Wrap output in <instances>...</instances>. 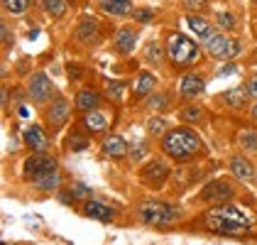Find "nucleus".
<instances>
[{"label": "nucleus", "instance_id": "ddd939ff", "mask_svg": "<svg viewBox=\"0 0 257 245\" xmlns=\"http://www.w3.org/2000/svg\"><path fill=\"white\" fill-rule=\"evenodd\" d=\"M103 152H105L108 157H122V155H127L125 138H122V135H110V138L103 143Z\"/></svg>", "mask_w": 257, "mask_h": 245}, {"label": "nucleus", "instance_id": "72a5a7b5", "mask_svg": "<svg viewBox=\"0 0 257 245\" xmlns=\"http://www.w3.org/2000/svg\"><path fill=\"white\" fill-rule=\"evenodd\" d=\"M184 5L191 8V10H203L206 8V0H184Z\"/></svg>", "mask_w": 257, "mask_h": 245}, {"label": "nucleus", "instance_id": "f8f14e48", "mask_svg": "<svg viewBox=\"0 0 257 245\" xmlns=\"http://www.w3.org/2000/svg\"><path fill=\"white\" fill-rule=\"evenodd\" d=\"M25 143L27 147L32 150V152H42L44 147H47V138H44V130H42L40 125H32L27 133H25Z\"/></svg>", "mask_w": 257, "mask_h": 245}, {"label": "nucleus", "instance_id": "cd10ccee", "mask_svg": "<svg viewBox=\"0 0 257 245\" xmlns=\"http://www.w3.org/2000/svg\"><path fill=\"white\" fill-rule=\"evenodd\" d=\"M216 20H218V25H220L223 30H233V27H235V18H233L230 13H218Z\"/></svg>", "mask_w": 257, "mask_h": 245}, {"label": "nucleus", "instance_id": "b1692460", "mask_svg": "<svg viewBox=\"0 0 257 245\" xmlns=\"http://www.w3.org/2000/svg\"><path fill=\"white\" fill-rule=\"evenodd\" d=\"M44 8H47V13L52 18H64V13H66V3L64 0H44Z\"/></svg>", "mask_w": 257, "mask_h": 245}, {"label": "nucleus", "instance_id": "e433bc0d", "mask_svg": "<svg viewBox=\"0 0 257 245\" xmlns=\"http://www.w3.org/2000/svg\"><path fill=\"white\" fill-rule=\"evenodd\" d=\"M142 152H145V145H140L138 150H135V155H133V157H135V160H140V157H142Z\"/></svg>", "mask_w": 257, "mask_h": 245}, {"label": "nucleus", "instance_id": "c85d7f7f", "mask_svg": "<svg viewBox=\"0 0 257 245\" xmlns=\"http://www.w3.org/2000/svg\"><path fill=\"white\" fill-rule=\"evenodd\" d=\"M181 118H184V120L198 122L201 120V108H184V110H181Z\"/></svg>", "mask_w": 257, "mask_h": 245}, {"label": "nucleus", "instance_id": "473e14b6", "mask_svg": "<svg viewBox=\"0 0 257 245\" xmlns=\"http://www.w3.org/2000/svg\"><path fill=\"white\" fill-rule=\"evenodd\" d=\"M245 93L250 98H257V79H250V81L245 83Z\"/></svg>", "mask_w": 257, "mask_h": 245}, {"label": "nucleus", "instance_id": "7ed1b4c3", "mask_svg": "<svg viewBox=\"0 0 257 245\" xmlns=\"http://www.w3.org/2000/svg\"><path fill=\"white\" fill-rule=\"evenodd\" d=\"M138 216L147 225H169L177 221V208L164 201H145V204H140Z\"/></svg>", "mask_w": 257, "mask_h": 245}, {"label": "nucleus", "instance_id": "2eb2a0df", "mask_svg": "<svg viewBox=\"0 0 257 245\" xmlns=\"http://www.w3.org/2000/svg\"><path fill=\"white\" fill-rule=\"evenodd\" d=\"M145 182L147 184H155V186H162V182L167 179V174H169V169L164 167L162 162H155L150 164V167H145Z\"/></svg>", "mask_w": 257, "mask_h": 245}, {"label": "nucleus", "instance_id": "f704fd0d", "mask_svg": "<svg viewBox=\"0 0 257 245\" xmlns=\"http://www.w3.org/2000/svg\"><path fill=\"white\" fill-rule=\"evenodd\" d=\"M157 57H159V47L155 44V47H150V49H147V59H150V61H157Z\"/></svg>", "mask_w": 257, "mask_h": 245}, {"label": "nucleus", "instance_id": "a211bd4d", "mask_svg": "<svg viewBox=\"0 0 257 245\" xmlns=\"http://www.w3.org/2000/svg\"><path fill=\"white\" fill-rule=\"evenodd\" d=\"M61 177H59V169H54V172H47V174H42L40 179H35V186L42 189V191H54L57 186H59Z\"/></svg>", "mask_w": 257, "mask_h": 245}, {"label": "nucleus", "instance_id": "412c9836", "mask_svg": "<svg viewBox=\"0 0 257 245\" xmlns=\"http://www.w3.org/2000/svg\"><path fill=\"white\" fill-rule=\"evenodd\" d=\"M76 105H79L81 110H91V108H96L98 105V93H93V91H81L79 96H76Z\"/></svg>", "mask_w": 257, "mask_h": 245}, {"label": "nucleus", "instance_id": "423d86ee", "mask_svg": "<svg viewBox=\"0 0 257 245\" xmlns=\"http://www.w3.org/2000/svg\"><path fill=\"white\" fill-rule=\"evenodd\" d=\"M201 199L203 201H208V204H225L228 199H233V186L228 182H211L208 186H203V191H201Z\"/></svg>", "mask_w": 257, "mask_h": 245}, {"label": "nucleus", "instance_id": "20e7f679", "mask_svg": "<svg viewBox=\"0 0 257 245\" xmlns=\"http://www.w3.org/2000/svg\"><path fill=\"white\" fill-rule=\"evenodd\" d=\"M167 49H169V59L179 64V66H186V64H194L198 59V47L194 40H189V37H184V35H172L169 37V44H167Z\"/></svg>", "mask_w": 257, "mask_h": 245}, {"label": "nucleus", "instance_id": "f257e3e1", "mask_svg": "<svg viewBox=\"0 0 257 245\" xmlns=\"http://www.w3.org/2000/svg\"><path fill=\"white\" fill-rule=\"evenodd\" d=\"M206 225L213 233H220V235H245L252 228V218H250V213H245L237 206L220 204L213 206L206 213Z\"/></svg>", "mask_w": 257, "mask_h": 245}, {"label": "nucleus", "instance_id": "bb28decb", "mask_svg": "<svg viewBox=\"0 0 257 245\" xmlns=\"http://www.w3.org/2000/svg\"><path fill=\"white\" fill-rule=\"evenodd\" d=\"M240 145H242L245 150H255V152H257V133L245 130V133L240 135Z\"/></svg>", "mask_w": 257, "mask_h": 245}, {"label": "nucleus", "instance_id": "6e6552de", "mask_svg": "<svg viewBox=\"0 0 257 245\" xmlns=\"http://www.w3.org/2000/svg\"><path fill=\"white\" fill-rule=\"evenodd\" d=\"M30 96H32V98H35L37 103L49 101V98L54 96V83L49 81L44 74L32 76V81H30Z\"/></svg>", "mask_w": 257, "mask_h": 245}, {"label": "nucleus", "instance_id": "5701e85b", "mask_svg": "<svg viewBox=\"0 0 257 245\" xmlns=\"http://www.w3.org/2000/svg\"><path fill=\"white\" fill-rule=\"evenodd\" d=\"M86 125H88V130L100 133V130H105L108 120H105V115H103V113H88V115H86Z\"/></svg>", "mask_w": 257, "mask_h": 245}, {"label": "nucleus", "instance_id": "1a4fd4ad", "mask_svg": "<svg viewBox=\"0 0 257 245\" xmlns=\"http://www.w3.org/2000/svg\"><path fill=\"white\" fill-rule=\"evenodd\" d=\"M83 213L88 218H96V221H113L118 211L113 206L103 204V201H88V204L83 206Z\"/></svg>", "mask_w": 257, "mask_h": 245}, {"label": "nucleus", "instance_id": "aec40b11", "mask_svg": "<svg viewBox=\"0 0 257 245\" xmlns=\"http://www.w3.org/2000/svg\"><path fill=\"white\" fill-rule=\"evenodd\" d=\"M186 25L194 30V35L201 37V40H203V37H208V35L213 32V30H211V25L203 20V18H198V15H189V18H186Z\"/></svg>", "mask_w": 257, "mask_h": 245}, {"label": "nucleus", "instance_id": "9b49d317", "mask_svg": "<svg viewBox=\"0 0 257 245\" xmlns=\"http://www.w3.org/2000/svg\"><path fill=\"white\" fill-rule=\"evenodd\" d=\"M135 42H138V35H135L133 27H122L118 35H115V47H118V52H122V54L133 52L135 49Z\"/></svg>", "mask_w": 257, "mask_h": 245}, {"label": "nucleus", "instance_id": "4c0bfd02", "mask_svg": "<svg viewBox=\"0 0 257 245\" xmlns=\"http://www.w3.org/2000/svg\"><path fill=\"white\" fill-rule=\"evenodd\" d=\"M252 118H255V120H257V103H255V105H252Z\"/></svg>", "mask_w": 257, "mask_h": 245}, {"label": "nucleus", "instance_id": "a878e982", "mask_svg": "<svg viewBox=\"0 0 257 245\" xmlns=\"http://www.w3.org/2000/svg\"><path fill=\"white\" fill-rule=\"evenodd\" d=\"M69 147H71V150H86V147H88V140L81 135L79 130H74L71 138H69Z\"/></svg>", "mask_w": 257, "mask_h": 245}, {"label": "nucleus", "instance_id": "c756f323", "mask_svg": "<svg viewBox=\"0 0 257 245\" xmlns=\"http://www.w3.org/2000/svg\"><path fill=\"white\" fill-rule=\"evenodd\" d=\"M135 18H138L140 22H150L152 18H155V13L147 10V8H142V10H135Z\"/></svg>", "mask_w": 257, "mask_h": 245}, {"label": "nucleus", "instance_id": "dca6fc26", "mask_svg": "<svg viewBox=\"0 0 257 245\" xmlns=\"http://www.w3.org/2000/svg\"><path fill=\"white\" fill-rule=\"evenodd\" d=\"M100 8L108 13V15H115V18H120V15H127L130 10H133V5H130V0H98Z\"/></svg>", "mask_w": 257, "mask_h": 245}, {"label": "nucleus", "instance_id": "39448f33", "mask_svg": "<svg viewBox=\"0 0 257 245\" xmlns=\"http://www.w3.org/2000/svg\"><path fill=\"white\" fill-rule=\"evenodd\" d=\"M203 47H206V52L211 57H218V59H233L237 52H240L237 42L223 37L220 32H211L208 37H203Z\"/></svg>", "mask_w": 257, "mask_h": 245}, {"label": "nucleus", "instance_id": "f3484780", "mask_svg": "<svg viewBox=\"0 0 257 245\" xmlns=\"http://www.w3.org/2000/svg\"><path fill=\"white\" fill-rule=\"evenodd\" d=\"M230 169H233V174H235L237 179H250V177L255 174L252 164L247 162L245 157H233V162H230Z\"/></svg>", "mask_w": 257, "mask_h": 245}, {"label": "nucleus", "instance_id": "9d476101", "mask_svg": "<svg viewBox=\"0 0 257 245\" xmlns=\"http://www.w3.org/2000/svg\"><path fill=\"white\" fill-rule=\"evenodd\" d=\"M203 76L201 74H186L181 83H179V93L184 96V98H191V96H198L201 91H203Z\"/></svg>", "mask_w": 257, "mask_h": 245}, {"label": "nucleus", "instance_id": "f03ea898", "mask_svg": "<svg viewBox=\"0 0 257 245\" xmlns=\"http://www.w3.org/2000/svg\"><path fill=\"white\" fill-rule=\"evenodd\" d=\"M162 150L174 160H189L201 150V140L189 128H174L162 138Z\"/></svg>", "mask_w": 257, "mask_h": 245}, {"label": "nucleus", "instance_id": "4468645a", "mask_svg": "<svg viewBox=\"0 0 257 245\" xmlns=\"http://www.w3.org/2000/svg\"><path fill=\"white\" fill-rule=\"evenodd\" d=\"M66 115H69V103L64 101V98H57V101L52 103V108L47 110V118H49V122L54 128H59L61 122L66 120Z\"/></svg>", "mask_w": 257, "mask_h": 245}, {"label": "nucleus", "instance_id": "4be33fe9", "mask_svg": "<svg viewBox=\"0 0 257 245\" xmlns=\"http://www.w3.org/2000/svg\"><path fill=\"white\" fill-rule=\"evenodd\" d=\"M76 35H79L83 42H88V40H93L96 37V22L91 20V18H86V20L79 25V30H76Z\"/></svg>", "mask_w": 257, "mask_h": 245}, {"label": "nucleus", "instance_id": "c9c22d12", "mask_svg": "<svg viewBox=\"0 0 257 245\" xmlns=\"http://www.w3.org/2000/svg\"><path fill=\"white\" fill-rule=\"evenodd\" d=\"M108 91H110V93H115V96L120 98V93H122L125 88H122V83H110V86H108Z\"/></svg>", "mask_w": 257, "mask_h": 245}, {"label": "nucleus", "instance_id": "6ab92c4d", "mask_svg": "<svg viewBox=\"0 0 257 245\" xmlns=\"http://www.w3.org/2000/svg\"><path fill=\"white\" fill-rule=\"evenodd\" d=\"M152 88H155V76L147 74V71H142V74L138 76V83H135V96L145 98V96L152 93Z\"/></svg>", "mask_w": 257, "mask_h": 245}, {"label": "nucleus", "instance_id": "393cba45", "mask_svg": "<svg viewBox=\"0 0 257 245\" xmlns=\"http://www.w3.org/2000/svg\"><path fill=\"white\" fill-rule=\"evenodd\" d=\"M3 5L10 10V13H15V15H20L27 10V5H30V0H3Z\"/></svg>", "mask_w": 257, "mask_h": 245}, {"label": "nucleus", "instance_id": "2f4dec72", "mask_svg": "<svg viewBox=\"0 0 257 245\" xmlns=\"http://www.w3.org/2000/svg\"><path fill=\"white\" fill-rule=\"evenodd\" d=\"M147 128H150L152 133H162V130H164V120H162V118H152V120L147 122Z\"/></svg>", "mask_w": 257, "mask_h": 245}, {"label": "nucleus", "instance_id": "7c9ffc66", "mask_svg": "<svg viewBox=\"0 0 257 245\" xmlns=\"http://www.w3.org/2000/svg\"><path fill=\"white\" fill-rule=\"evenodd\" d=\"M225 101L230 103V105H240V103H242V98H240V91H228V93H225Z\"/></svg>", "mask_w": 257, "mask_h": 245}, {"label": "nucleus", "instance_id": "0eeeda50", "mask_svg": "<svg viewBox=\"0 0 257 245\" xmlns=\"http://www.w3.org/2000/svg\"><path fill=\"white\" fill-rule=\"evenodd\" d=\"M57 169V162L52 160V157H44V155H32L27 162H25V177L27 179H40L42 174H47V172H54Z\"/></svg>", "mask_w": 257, "mask_h": 245}]
</instances>
